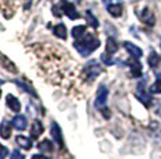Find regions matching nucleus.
<instances>
[{
  "label": "nucleus",
  "mask_w": 161,
  "mask_h": 159,
  "mask_svg": "<svg viewBox=\"0 0 161 159\" xmlns=\"http://www.w3.org/2000/svg\"><path fill=\"white\" fill-rule=\"evenodd\" d=\"M100 45H101L100 39L95 38L92 33H87V35L84 33L81 38L76 39V42H74V48H76L77 50H79V53L84 57L90 56L95 49L100 48Z\"/></svg>",
  "instance_id": "f257e3e1"
},
{
  "label": "nucleus",
  "mask_w": 161,
  "mask_h": 159,
  "mask_svg": "<svg viewBox=\"0 0 161 159\" xmlns=\"http://www.w3.org/2000/svg\"><path fill=\"white\" fill-rule=\"evenodd\" d=\"M59 7L62 8V11H63L70 20H76V18L80 17L79 13H77V10H76V7H74V4L70 3L69 0H62V2L59 3Z\"/></svg>",
  "instance_id": "f03ea898"
},
{
  "label": "nucleus",
  "mask_w": 161,
  "mask_h": 159,
  "mask_svg": "<svg viewBox=\"0 0 161 159\" xmlns=\"http://www.w3.org/2000/svg\"><path fill=\"white\" fill-rule=\"evenodd\" d=\"M136 96H137V99L140 100L143 105H146L147 108L151 105V95H148V94L146 92V88H144V81L143 82H139Z\"/></svg>",
  "instance_id": "7ed1b4c3"
},
{
  "label": "nucleus",
  "mask_w": 161,
  "mask_h": 159,
  "mask_svg": "<svg viewBox=\"0 0 161 159\" xmlns=\"http://www.w3.org/2000/svg\"><path fill=\"white\" fill-rule=\"evenodd\" d=\"M108 88L105 85H100L98 88V92H97V99H95V105L97 108L100 109H104L105 108V103H107V99H108Z\"/></svg>",
  "instance_id": "20e7f679"
},
{
  "label": "nucleus",
  "mask_w": 161,
  "mask_h": 159,
  "mask_svg": "<svg viewBox=\"0 0 161 159\" xmlns=\"http://www.w3.org/2000/svg\"><path fill=\"white\" fill-rule=\"evenodd\" d=\"M123 46H125V49L129 52V54H130L133 59H140L143 56V50L139 46H136L135 44H132V42H125Z\"/></svg>",
  "instance_id": "39448f33"
},
{
  "label": "nucleus",
  "mask_w": 161,
  "mask_h": 159,
  "mask_svg": "<svg viewBox=\"0 0 161 159\" xmlns=\"http://www.w3.org/2000/svg\"><path fill=\"white\" fill-rule=\"evenodd\" d=\"M86 73H87L90 81H91V80H94V78L101 73V67H100V64L95 62V60L90 62V64L87 66V69H86Z\"/></svg>",
  "instance_id": "423d86ee"
},
{
  "label": "nucleus",
  "mask_w": 161,
  "mask_h": 159,
  "mask_svg": "<svg viewBox=\"0 0 161 159\" xmlns=\"http://www.w3.org/2000/svg\"><path fill=\"white\" fill-rule=\"evenodd\" d=\"M51 133H52V136H53V140L58 142V145L62 148V146H63V138H62V130H60V127H59L58 123H52Z\"/></svg>",
  "instance_id": "0eeeda50"
},
{
  "label": "nucleus",
  "mask_w": 161,
  "mask_h": 159,
  "mask_svg": "<svg viewBox=\"0 0 161 159\" xmlns=\"http://www.w3.org/2000/svg\"><path fill=\"white\" fill-rule=\"evenodd\" d=\"M6 102H7V106L13 112H20L21 103H20V100H18L14 95H7V98H6Z\"/></svg>",
  "instance_id": "6e6552de"
},
{
  "label": "nucleus",
  "mask_w": 161,
  "mask_h": 159,
  "mask_svg": "<svg viewBox=\"0 0 161 159\" xmlns=\"http://www.w3.org/2000/svg\"><path fill=\"white\" fill-rule=\"evenodd\" d=\"M142 21H143L146 25H150V27H153L154 25V23H156V18H154V14L151 13L148 8H144L143 10V13H142Z\"/></svg>",
  "instance_id": "1a4fd4ad"
},
{
  "label": "nucleus",
  "mask_w": 161,
  "mask_h": 159,
  "mask_svg": "<svg viewBox=\"0 0 161 159\" xmlns=\"http://www.w3.org/2000/svg\"><path fill=\"white\" fill-rule=\"evenodd\" d=\"M42 133H44V126H42V123L38 120L34 121L32 127H31V133H30L31 138H38Z\"/></svg>",
  "instance_id": "9d476101"
},
{
  "label": "nucleus",
  "mask_w": 161,
  "mask_h": 159,
  "mask_svg": "<svg viewBox=\"0 0 161 159\" xmlns=\"http://www.w3.org/2000/svg\"><path fill=\"white\" fill-rule=\"evenodd\" d=\"M13 126L15 130L18 131H23L27 128V119L24 117V116H15L13 119Z\"/></svg>",
  "instance_id": "9b49d317"
},
{
  "label": "nucleus",
  "mask_w": 161,
  "mask_h": 159,
  "mask_svg": "<svg viewBox=\"0 0 161 159\" xmlns=\"http://www.w3.org/2000/svg\"><path fill=\"white\" fill-rule=\"evenodd\" d=\"M0 136L3 138H10L11 136V128H10V123L7 120H3L0 124Z\"/></svg>",
  "instance_id": "f8f14e48"
},
{
  "label": "nucleus",
  "mask_w": 161,
  "mask_h": 159,
  "mask_svg": "<svg viewBox=\"0 0 161 159\" xmlns=\"http://www.w3.org/2000/svg\"><path fill=\"white\" fill-rule=\"evenodd\" d=\"M130 71L133 77H140L142 75V64L137 62V59H133L130 62Z\"/></svg>",
  "instance_id": "ddd939ff"
},
{
  "label": "nucleus",
  "mask_w": 161,
  "mask_h": 159,
  "mask_svg": "<svg viewBox=\"0 0 161 159\" xmlns=\"http://www.w3.org/2000/svg\"><path fill=\"white\" fill-rule=\"evenodd\" d=\"M53 33L60 39H66L67 36V31H66V27L63 24H58L56 27H53Z\"/></svg>",
  "instance_id": "4468645a"
},
{
  "label": "nucleus",
  "mask_w": 161,
  "mask_h": 159,
  "mask_svg": "<svg viewBox=\"0 0 161 159\" xmlns=\"http://www.w3.org/2000/svg\"><path fill=\"white\" fill-rule=\"evenodd\" d=\"M17 144L20 146H23L24 149H31V146H32V141L31 140H28L27 137H24V136H18L17 138Z\"/></svg>",
  "instance_id": "2eb2a0df"
},
{
  "label": "nucleus",
  "mask_w": 161,
  "mask_h": 159,
  "mask_svg": "<svg viewBox=\"0 0 161 159\" xmlns=\"http://www.w3.org/2000/svg\"><path fill=\"white\" fill-rule=\"evenodd\" d=\"M0 60H2V62H0V64H2V66L4 67V69L10 70V71H13V73L17 71V69H15V66H14V64L10 62V59H7V57H6V56H3V54H0Z\"/></svg>",
  "instance_id": "dca6fc26"
},
{
  "label": "nucleus",
  "mask_w": 161,
  "mask_h": 159,
  "mask_svg": "<svg viewBox=\"0 0 161 159\" xmlns=\"http://www.w3.org/2000/svg\"><path fill=\"white\" fill-rule=\"evenodd\" d=\"M107 10L109 11V14H112L114 17H120V14H122V6L120 4H109L107 7Z\"/></svg>",
  "instance_id": "f3484780"
},
{
  "label": "nucleus",
  "mask_w": 161,
  "mask_h": 159,
  "mask_svg": "<svg viewBox=\"0 0 161 159\" xmlns=\"http://www.w3.org/2000/svg\"><path fill=\"white\" fill-rule=\"evenodd\" d=\"M118 50V44L114 38H108V42H107V53L108 54H112Z\"/></svg>",
  "instance_id": "a211bd4d"
},
{
  "label": "nucleus",
  "mask_w": 161,
  "mask_h": 159,
  "mask_svg": "<svg viewBox=\"0 0 161 159\" xmlns=\"http://www.w3.org/2000/svg\"><path fill=\"white\" fill-rule=\"evenodd\" d=\"M72 33H73V36H74L76 39L81 38V36L86 33V27H84V25H77V27H74V28L72 29Z\"/></svg>",
  "instance_id": "6ab92c4d"
},
{
  "label": "nucleus",
  "mask_w": 161,
  "mask_h": 159,
  "mask_svg": "<svg viewBox=\"0 0 161 159\" xmlns=\"http://www.w3.org/2000/svg\"><path fill=\"white\" fill-rule=\"evenodd\" d=\"M38 148L41 149V151H45V152H52L53 145H52V142L49 141V140H44L42 142L38 144Z\"/></svg>",
  "instance_id": "aec40b11"
},
{
  "label": "nucleus",
  "mask_w": 161,
  "mask_h": 159,
  "mask_svg": "<svg viewBox=\"0 0 161 159\" xmlns=\"http://www.w3.org/2000/svg\"><path fill=\"white\" fill-rule=\"evenodd\" d=\"M150 92L151 94H161V75H157V80L150 88Z\"/></svg>",
  "instance_id": "412c9836"
},
{
  "label": "nucleus",
  "mask_w": 161,
  "mask_h": 159,
  "mask_svg": "<svg viewBox=\"0 0 161 159\" xmlns=\"http://www.w3.org/2000/svg\"><path fill=\"white\" fill-rule=\"evenodd\" d=\"M158 54L156 53V52H151L150 56H148V64H150V67H157L158 66Z\"/></svg>",
  "instance_id": "4be33fe9"
},
{
  "label": "nucleus",
  "mask_w": 161,
  "mask_h": 159,
  "mask_svg": "<svg viewBox=\"0 0 161 159\" xmlns=\"http://www.w3.org/2000/svg\"><path fill=\"white\" fill-rule=\"evenodd\" d=\"M86 18H87L88 24L92 27V28H98V20L92 16L91 11H87V14H86Z\"/></svg>",
  "instance_id": "5701e85b"
},
{
  "label": "nucleus",
  "mask_w": 161,
  "mask_h": 159,
  "mask_svg": "<svg viewBox=\"0 0 161 159\" xmlns=\"http://www.w3.org/2000/svg\"><path fill=\"white\" fill-rule=\"evenodd\" d=\"M101 60L107 64V66H112L114 64V60H112V57H108V53H104V54H101Z\"/></svg>",
  "instance_id": "b1692460"
},
{
  "label": "nucleus",
  "mask_w": 161,
  "mask_h": 159,
  "mask_svg": "<svg viewBox=\"0 0 161 159\" xmlns=\"http://www.w3.org/2000/svg\"><path fill=\"white\" fill-rule=\"evenodd\" d=\"M7 154H8L7 148H6V146H3L2 144H0V159H6V156H7Z\"/></svg>",
  "instance_id": "393cba45"
},
{
  "label": "nucleus",
  "mask_w": 161,
  "mask_h": 159,
  "mask_svg": "<svg viewBox=\"0 0 161 159\" xmlns=\"http://www.w3.org/2000/svg\"><path fill=\"white\" fill-rule=\"evenodd\" d=\"M10 159H25V158H24V155L21 154V152L13 151V154H11V158Z\"/></svg>",
  "instance_id": "a878e982"
},
{
  "label": "nucleus",
  "mask_w": 161,
  "mask_h": 159,
  "mask_svg": "<svg viewBox=\"0 0 161 159\" xmlns=\"http://www.w3.org/2000/svg\"><path fill=\"white\" fill-rule=\"evenodd\" d=\"M31 159H49V158H46V156H44V155H39V154H36V155H34Z\"/></svg>",
  "instance_id": "bb28decb"
},
{
  "label": "nucleus",
  "mask_w": 161,
  "mask_h": 159,
  "mask_svg": "<svg viewBox=\"0 0 161 159\" xmlns=\"http://www.w3.org/2000/svg\"><path fill=\"white\" fill-rule=\"evenodd\" d=\"M0 95H2V91H0Z\"/></svg>",
  "instance_id": "cd10ccee"
},
{
  "label": "nucleus",
  "mask_w": 161,
  "mask_h": 159,
  "mask_svg": "<svg viewBox=\"0 0 161 159\" xmlns=\"http://www.w3.org/2000/svg\"><path fill=\"white\" fill-rule=\"evenodd\" d=\"M77 2H79V0H77Z\"/></svg>",
  "instance_id": "c85d7f7f"
}]
</instances>
